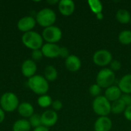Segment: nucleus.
<instances>
[{
  "mask_svg": "<svg viewBox=\"0 0 131 131\" xmlns=\"http://www.w3.org/2000/svg\"><path fill=\"white\" fill-rule=\"evenodd\" d=\"M28 86L35 94L41 96L46 94L49 89L48 81L45 78V77L37 74L28 78Z\"/></svg>",
  "mask_w": 131,
  "mask_h": 131,
  "instance_id": "nucleus-1",
  "label": "nucleus"
},
{
  "mask_svg": "<svg viewBox=\"0 0 131 131\" xmlns=\"http://www.w3.org/2000/svg\"><path fill=\"white\" fill-rule=\"evenodd\" d=\"M21 41L23 45L32 51L39 50L43 46V38L36 31H28L24 33L21 36Z\"/></svg>",
  "mask_w": 131,
  "mask_h": 131,
  "instance_id": "nucleus-2",
  "label": "nucleus"
},
{
  "mask_svg": "<svg viewBox=\"0 0 131 131\" xmlns=\"http://www.w3.org/2000/svg\"><path fill=\"white\" fill-rule=\"evenodd\" d=\"M56 13L54 10L49 8H45L40 10L36 15V22L41 27L48 28L52 26L56 21Z\"/></svg>",
  "mask_w": 131,
  "mask_h": 131,
  "instance_id": "nucleus-3",
  "label": "nucleus"
},
{
  "mask_svg": "<svg viewBox=\"0 0 131 131\" xmlns=\"http://www.w3.org/2000/svg\"><path fill=\"white\" fill-rule=\"evenodd\" d=\"M92 107L94 112L100 117H107L111 112V102L104 96L101 95L94 98Z\"/></svg>",
  "mask_w": 131,
  "mask_h": 131,
  "instance_id": "nucleus-4",
  "label": "nucleus"
},
{
  "mask_svg": "<svg viewBox=\"0 0 131 131\" xmlns=\"http://www.w3.org/2000/svg\"><path fill=\"white\" fill-rule=\"evenodd\" d=\"M1 108L5 112H13L18 109L19 106V101L16 94L12 92H6L3 94L0 98Z\"/></svg>",
  "mask_w": 131,
  "mask_h": 131,
  "instance_id": "nucleus-5",
  "label": "nucleus"
},
{
  "mask_svg": "<svg viewBox=\"0 0 131 131\" xmlns=\"http://www.w3.org/2000/svg\"><path fill=\"white\" fill-rule=\"evenodd\" d=\"M115 79V74L111 68H103L98 72L96 81L97 84H98L101 88L107 89L114 84Z\"/></svg>",
  "mask_w": 131,
  "mask_h": 131,
  "instance_id": "nucleus-6",
  "label": "nucleus"
},
{
  "mask_svg": "<svg viewBox=\"0 0 131 131\" xmlns=\"http://www.w3.org/2000/svg\"><path fill=\"white\" fill-rule=\"evenodd\" d=\"M42 38L48 43L55 44L59 41L62 38V31L61 30L54 25L45 28L42 31Z\"/></svg>",
  "mask_w": 131,
  "mask_h": 131,
  "instance_id": "nucleus-7",
  "label": "nucleus"
},
{
  "mask_svg": "<svg viewBox=\"0 0 131 131\" xmlns=\"http://www.w3.org/2000/svg\"><path fill=\"white\" fill-rule=\"evenodd\" d=\"M112 61H113L112 54L106 49L98 50L93 55V61L97 66H101V67L107 66L110 64Z\"/></svg>",
  "mask_w": 131,
  "mask_h": 131,
  "instance_id": "nucleus-8",
  "label": "nucleus"
},
{
  "mask_svg": "<svg viewBox=\"0 0 131 131\" xmlns=\"http://www.w3.org/2000/svg\"><path fill=\"white\" fill-rule=\"evenodd\" d=\"M58 120V116L57 112L52 110L45 111L41 115V126H44L48 128L56 124Z\"/></svg>",
  "mask_w": 131,
  "mask_h": 131,
  "instance_id": "nucleus-9",
  "label": "nucleus"
},
{
  "mask_svg": "<svg viewBox=\"0 0 131 131\" xmlns=\"http://www.w3.org/2000/svg\"><path fill=\"white\" fill-rule=\"evenodd\" d=\"M35 24L36 20L35 18L31 16H25L18 20L17 27L21 31L26 33L31 31V29H33L34 27L35 26Z\"/></svg>",
  "mask_w": 131,
  "mask_h": 131,
  "instance_id": "nucleus-10",
  "label": "nucleus"
},
{
  "mask_svg": "<svg viewBox=\"0 0 131 131\" xmlns=\"http://www.w3.org/2000/svg\"><path fill=\"white\" fill-rule=\"evenodd\" d=\"M60 48L61 47H59L56 44L46 43L43 45L41 50L43 54V56L48 58H54L59 57Z\"/></svg>",
  "mask_w": 131,
  "mask_h": 131,
  "instance_id": "nucleus-11",
  "label": "nucleus"
},
{
  "mask_svg": "<svg viewBox=\"0 0 131 131\" xmlns=\"http://www.w3.org/2000/svg\"><path fill=\"white\" fill-rule=\"evenodd\" d=\"M21 69L22 74L25 77L30 78L35 75V73L37 71V65L34 61L31 59H27L22 63Z\"/></svg>",
  "mask_w": 131,
  "mask_h": 131,
  "instance_id": "nucleus-12",
  "label": "nucleus"
},
{
  "mask_svg": "<svg viewBox=\"0 0 131 131\" xmlns=\"http://www.w3.org/2000/svg\"><path fill=\"white\" fill-rule=\"evenodd\" d=\"M75 9V4L72 0H61L58 2V10L61 15L69 16L72 15Z\"/></svg>",
  "mask_w": 131,
  "mask_h": 131,
  "instance_id": "nucleus-13",
  "label": "nucleus"
},
{
  "mask_svg": "<svg viewBox=\"0 0 131 131\" xmlns=\"http://www.w3.org/2000/svg\"><path fill=\"white\" fill-rule=\"evenodd\" d=\"M112 121L108 117H100L94 123L95 131H110L112 128Z\"/></svg>",
  "mask_w": 131,
  "mask_h": 131,
  "instance_id": "nucleus-14",
  "label": "nucleus"
},
{
  "mask_svg": "<svg viewBox=\"0 0 131 131\" xmlns=\"http://www.w3.org/2000/svg\"><path fill=\"white\" fill-rule=\"evenodd\" d=\"M65 66L67 69L71 72L78 71L81 68V59L74 54H70L65 59Z\"/></svg>",
  "mask_w": 131,
  "mask_h": 131,
  "instance_id": "nucleus-15",
  "label": "nucleus"
},
{
  "mask_svg": "<svg viewBox=\"0 0 131 131\" xmlns=\"http://www.w3.org/2000/svg\"><path fill=\"white\" fill-rule=\"evenodd\" d=\"M122 96V92L118 88V86L112 85L109 88H107L105 91L104 97L110 101L114 102L115 101L119 100Z\"/></svg>",
  "mask_w": 131,
  "mask_h": 131,
  "instance_id": "nucleus-16",
  "label": "nucleus"
},
{
  "mask_svg": "<svg viewBox=\"0 0 131 131\" xmlns=\"http://www.w3.org/2000/svg\"><path fill=\"white\" fill-rule=\"evenodd\" d=\"M18 114L24 118H29L34 114V107L28 102H23L18 107Z\"/></svg>",
  "mask_w": 131,
  "mask_h": 131,
  "instance_id": "nucleus-17",
  "label": "nucleus"
},
{
  "mask_svg": "<svg viewBox=\"0 0 131 131\" xmlns=\"http://www.w3.org/2000/svg\"><path fill=\"white\" fill-rule=\"evenodd\" d=\"M118 88L124 94H131V74H128L121 78L118 83Z\"/></svg>",
  "mask_w": 131,
  "mask_h": 131,
  "instance_id": "nucleus-18",
  "label": "nucleus"
},
{
  "mask_svg": "<svg viewBox=\"0 0 131 131\" xmlns=\"http://www.w3.org/2000/svg\"><path fill=\"white\" fill-rule=\"evenodd\" d=\"M31 125L26 119H20L16 121L12 127L13 131H30Z\"/></svg>",
  "mask_w": 131,
  "mask_h": 131,
  "instance_id": "nucleus-19",
  "label": "nucleus"
},
{
  "mask_svg": "<svg viewBox=\"0 0 131 131\" xmlns=\"http://www.w3.org/2000/svg\"><path fill=\"white\" fill-rule=\"evenodd\" d=\"M116 18L121 24H127L130 21L131 15L126 9H119L116 14Z\"/></svg>",
  "mask_w": 131,
  "mask_h": 131,
  "instance_id": "nucleus-20",
  "label": "nucleus"
},
{
  "mask_svg": "<svg viewBox=\"0 0 131 131\" xmlns=\"http://www.w3.org/2000/svg\"><path fill=\"white\" fill-rule=\"evenodd\" d=\"M126 108V104L121 98L117 101L112 102L111 104V112L114 114H119L124 112Z\"/></svg>",
  "mask_w": 131,
  "mask_h": 131,
  "instance_id": "nucleus-21",
  "label": "nucleus"
},
{
  "mask_svg": "<svg viewBox=\"0 0 131 131\" xmlns=\"http://www.w3.org/2000/svg\"><path fill=\"white\" fill-rule=\"evenodd\" d=\"M58 78V71L52 66L48 65L45 69V78L48 81H54Z\"/></svg>",
  "mask_w": 131,
  "mask_h": 131,
  "instance_id": "nucleus-22",
  "label": "nucleus"
},
{
  "mask_svg": "<svg viewBox=\"0 0 131 131\" xmlns=\"http://www.w3.org/2000/svg\"><path fill=\"white\" fill-rule=\"evenodd\" d=\"M119 41L124 45H128L131 44V31L124 30L122 31L118 36Z\"/></svg>",
  "mask_w": 131,
  "mask_h": 131,
  "instance_id": "nucleus-23",
  "label": "nucleus"
},
{
  "mask_svg": "<svg viewBox=\"0 0 131 131\" xmlns=\"http://www.w3.org/2000/svg\"><path fill=\"white\" fill-rule=\"evenodd\" d=\"M91 11L97 15L99 13H102V10H103V5L102 3L98 1V0H89L88 2Z\"/></svg>",
  "mask_w": 131,
  "mask_h": 131,
  "instance_id": "nucleus-24",
  "label": "nucleus"
},
{
  "mask_svg": "<svg viewBox=\"0 0 131 131\" xmlns=\"http://www.w3.org/2000/svg\"><path fill=\"white\" fill-rule=\"evenodd\" d=\"M38 104L42 107V108H46V107H48L49 106H51L52 104V99L51 97L49 96V95H47V94H44V95H41L38 98Z\"/></svg>",
  "mask_w": 131,
  "mask_h": 131,
  "instance_id": "nucleus-25",
  "label": "nucleus"
},
{
  "mask_svg": "<svg viewBox=\"0 0 131 131\" xmlns=\"http://www.w3.org/2000/svg\"><path fill=\"white\" fill-rule=\"evenodd\" d=\"M29 124L31 125V127L36 128L40 126H41V115L37 114H34L31 117H29Z\"/></svg>",
  "mask_w": 131,
  "mask_h": 131,
  "instance_id": "nucleus-26",
  "label": "nucleus"
},
{
  "mask_svg": "<svg viewBox=\"0 0 131 131\" xmlns=\"http://www.w3.org/2000/svg\"><path fill=\"white\" fill-rule=\"evenodd\" d=\"M89 93L92 97H97L100 96V94L101 93V88L98 84H94L91 85V87L89 88Z\"/></svg>",
  "mask_w": 131,
  "mask_h": 131,
  "instance_id": "nucleus-27",
  "label": "nucleus"
},
{
  "mask_svg": "<svg viewBox=\"0 0 131 131\" xmlns=\"http://www.w3.org/2000/svg\"><path fill=\"white\" fill-rule=\"evenodd\" d=\"M43 57V54L41 52V50H35V51H32V53H31V58H32V61H34L35 62V61H40Z\"/></svg>",
  "mask_w": 131,
  "mask_h": 131,
  "instance_id": "nucleus-28",
  "label": "nucleus"
},
{
  "mask_svg": "<svg viewBox=\"0 0 131 131\" xmlns=\"http://www.w3.org/2000/svg\"><path fill=\"white\" fill-rule=\"evenodd\" d=\"M110 66H111V69L113 71H117L121 68V63L118 60H113L111 62Z\"/></svg>",
  "mask_w": 131,
  "mask_h": 131,
  "instance_id": "nucleus-29",
  "label": "nucleus"
},
{
  "mask_svg": "<svg viewBox=\"0 0 131 131\" xmlns=\"http://www.w3.org/2000/svg\"><path fill=\"white\" fill-rule=\"evenodd\" d=\"M70 55L69 50L66 47H61L60 48V52H59V57L62 58H67Z\"/></svg>",
  "mask_w": 131,
  "mask_h": 131,
  "instance_id": "nucleus-30",
  "label": "nucleus"
},
{
  "mask_svg": "<svg viewBox=\"0 0 131 131\" xmlns=\"http://www.w3.org/2000/svg\"><path fill=\"white\" fill-rule=\"evenodd\" d=\"M121 99L124 102V104H126L127 107L131 106V95L128 94H122Z\"/></svg>",
  "mask_w": 131,
  "mask_h": 131,
  "instance_id": "nucleus-31",
  "label": "nucleus"
},
{
  "mask_svg": "<svg viewBox=\"0 0 131 131\" xmlns=\"http://www.w3.org/2000/svg\"><path fill=\"white\" fill-rule=\"evenodd\" d=\"M53 109L54 110V111H60L62 107H63V104H62V102L59 100H56L52 102V104H51Z\"/></svg>",
  "mask_w": 131,
  "mask_h": 131,
  "instance_id": "nucleus-32",
  "label": "nucleus"
},
{
  "mask_svg": "<svg viewBox=\"0 0 131 131\" xmlns=\"http://www.w3.org/2000/svg\"><path fill=\"white\" fill-rule=\"evenodd\" d=\"M124 117L127 120L131 121V106L127 107V108L124 111Z\"/></svg>",
  "mask_w": 131,
  "mask_h": 131,
  "instance_id": "nucleus-33",
  "label": "nucleus"
},
{
  "mask_svg": "<svg viewBox=\"0 0 131 131\" xmlns=\"http://www.w3.org/2000/svg\"><path fill=\"white\" fill-rule=\"evenodd\" d=\"M5 117V111L0 107V124H2Z\"/></svg>",
  "mask_w": 131,
  "mask_h": 131,
  "instance_id": "nucleus-34",
  "label": "nucleus"
},
{
  "mask_svg": "<svg viewBox=\"0 0 131 131\" xmlns=\"http://www.w3.org/2000/svg\"><path fill=\"white\" fill-rule=\"evenodd\" d=\"M33 131H49V130H48V127H45L44 126H40L38 127L35 128Z\"/></svg>",
  "mask_w": 131,
  "mask_h": 131,
  "instance_id": "nucleus-35",
  "label": "nucleus"
},
{
  "mask_svg": "<svg viewBox=\"0 0 131 131\" xmlns=\"http://www.w3.org/2000/svg\"><path fill=\"white\" fill-rule=\"evenodd\" d=\"M97 15V18H98V19H102L103 18V14L102 13H99V14H97V15Z\"/></svg>",
  "mask_w": 131,
  "mask_h": 131,
  "instance_id": "nucleus-36",
  "label": "nucleus"
},
{
  "mask_svg": "<svg viewBox=\"0 0 131 131\" xmlns=\"http://www.w3.org/2000/svg\"><path fill=\"white\" fill-rule=\"evenodd\" d=\"M48 2L50 3V4H54V3H58L59 2L58 1H51H51H48Z\"/></svg>",
  "mask_w": 131,
  "mask_h": 131,
  "instance_id": "nucleus-37",
  "label": "nucleus"
},
{
  "mask_svg": "<svg viewBox=\"0 0 131 131\" xmlns=\"http://www.w3.org/2000/svg\"><path fill=\"white\" fill-rule=\"evenodd\" d=\"M130 24H131V20H130Z\"/></svg>",
  "mask_w": 131,
  "mask_h": 131,
  "instance_id": "nucleus-38",
  "label": "nucleus"
}]
</instances>
